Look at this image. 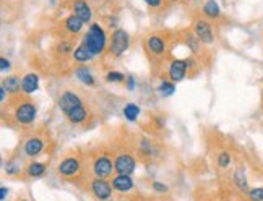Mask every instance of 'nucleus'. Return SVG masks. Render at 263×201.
Masks as SVG:
<instances>
[{"label":"nucleus","mask_w":263,"mask_h":201,"mask_svg":"<svg viewBox=\"0 0 263 201\" xmlns=\"http://www.w3.org/2000/svg\"><path fill=\"white\" fill-rule=\"evenodd\" d=\"M13 97V107H12V117L13 122L22 128H31L37 117V106L33 103L28 96H12Z\"/></svg>","instance_id":"obj_1"},{"label":"nucleus","mask_w":263,"mask_h":201,"mask_svg":"<svg viewBox=\"0 0 263 201\" xmlns=\"http://www.w3.org/2000/svg\"><path fill=\"white\" fill-rule=\"evenodd\" d=\"M82 44L89 50L91 54H93L95 57L98 55H103L106 50L109 49V41H107V33L106 29L101 26L99 23L93 22L88 29L86 33L82 39Z\"/></svg>","instance_id":"obj_2"},{"label":"nucleus","mask_w":263,"mask_h":201,"mask_svg":"<svg viewBox=\"0 0 263 201\" xmlns=\"http://www.w3.org/2000/svg\"><path fill=\"white\" fill-rule=\"evenodd\" d=\"M89 170H91V177L96 178H112L116 172V164H114V157L107 151H99L95 153L89 159Z\"/></svg>","instance_id":"obj_3"},{"label":"nucleus","mask_w":263,"mask_h":201,"mask_svg":"<svg viewBox=\"0 0 263 201\" xmlns=\"http://www.w3.org/2000/svg\"><path fill=\"white\" fill-rule=\"evenodd\" d=\"M57 175L68 182H77L83 175V159L78 154H68L62 157L57 166Z\"/></svg>","instance_id":"obj_4"},{"label":"nucleus","mask_w":263,"mask_h":201,"mask_svg":"<svg viewBox=\"0 0 263 201\" xmlns=\"http://www.w3.org/2000/svg\"><path fill=\"white\" fill-rule=\"evenodd\" d=\"M46 148H47V135L36 132L29 135L23 142L22 153L29 159H36L44 153Z\"/></svg>","instance_id":"obj_5"},{"label":"nucleus","mask_w":263,"mask_h":201,"mask_svg":"<svg viewBox=\"0 0 263 201\" xmlns=\"http://www.w3.org/2000/svg\"><path fill=\"white\" fill-rule=\"evenodd\" d=\"M130 47V34L128 31H125L124 28H117L110 34L109 39V54L114 58H120Z\"/></svg>","instance_id":"obj_6"},{"label":"nucleus","mask_w":263,"mask_h":201,"mask_svg":"<svg viewBox=\"0 0 263 201\" xmlns=\"http://www.w3.org/2000/svg\"><path fill=\"white\" fill-rule=\"evenodd\" d=\"M88 190L91 196H93L96 201H110L114 195V188L112 184L106 178H96L93 177L88 184Z\"/></svg>","instance_id":"obj_7"},{"label":"nucleus","mask_w":263,"mask_h":201,"mask_svg":"<svg viewBox=\"0 0 263 201\" xmlns=\"http://www.w3.org/2000/svg\"><path fill=\"white\" fill-rule=\"evenodd\" d=\"M114 164L117 175H132L137 170V157L132 151L125 149L114 156Z\"/></svg>","instance_id":"obj_8"},{"label":"nucleus","mask_w":263,"mask_h":201,"mask_svg":"<svg viewBox=\"0 0 263 201\" xmlns=\"http://www.w3.org/2000/svg\"><path fill=\"white\" fill-rule=\"evenodd\" d=\"M194 62H195L194 57H189V58H174L173 62L169 64V67H167V76H169L171 82H174V83L182 82V79L187 76L189 70L192 68Z\"/></svg>","instance_id":"obj_9"},{"label":"nucleus","mask_w":263,"mask_h":201,"mask_svg":"<svg viewBox=\"0 0 263 201\" xmlns=\"http://www.w3.org/2000/svg\"><path fill=\"white\" fill-rule=\"evenodd\" d=\"M195 37L198 41L203 44V46H211L215 43V31H213V26L208 22L206 18H197L195 23H194V31Z\"/></svg>","instance_id":"obj_10"},{"label":"nucleus","mask_w":263,"mask_h":201,"mask_svg":"<svg viewBox=\"0 0 263 201\" xmlns=\"http://www.w3.org/2000/svg\"><path fill=\"white\" fill-rule=\"evenodd\" d=\"M82 104H85L83 97L77 91H73V89H65V91H62L57 97V106L64 115H67L70 110H73L75 107L82 106Z\"/></svg>","instance_id":"obj_11"},{"label":"nucleus","mask_w":263,"mask_h":201,"mask_svg":"<svg viewBox=\"0 0 263 201\" xmlns=\"http://www.w3.org/2000/svg\"><path fill=\"white\" fill-rule=\"evenodd\" d=\"M145 49L149 55L153 57H163L167 50V41L161 34H148L145 39Z\"/></svg>","instance_id":"obj_12"},{"label":"nucleus","mask_w":263,"mask_h":201,"mask_svg":"<svg viewBox=\"0 0 263 201\" xmlns=\"http://www.w3.org/2000/svg\"><path fill=\"white\" fill-rule=\"evenodd\" d=\"M72 13L77 15L85 25L93 23V7L88 0H73L72 2Z\"/></svg>","instance_id":"obj_13"},{"label":"nucleus","mask_w":263,"mask_h":201,"mask_svg":"<svg viewBox=\"0 0 263 201\" xmlns=\"http://www.w3.org/2000/svg\"><path fill=\"white\" fill-rule=\"evenodd\" d=\"M137 153L141 159H155L158 156V148L148 136H141L137 143Z\"/></svg>","instance_id":"obj_14"},{"label":"nucleus","mask_w":263,"mask_h":201,"mask_svg":"<svg viewBox=\"0 0 263 201\" xmlns=\"http://www.w3.org/2000/svg\"><path fill=\"white\" fill-rule=\"evenodd\" d=\"M110 184H112L114 192L120 193V195L130 193L135 187V182H134V178H132V175H114L112 180H110Z\"/></svg>","instance_id":"obj_15"},{"label":"nucleus","mask_w":263,"mask_h":201,"mask_svg":"<svg viewBox=\"0 0 263 201\" xmlns=\"http://www.w3.org/2000/svg\"><path fill=\"white\" fill-rule=\"evenodd\" d=\"M46 172H47V164L41 163V160H36V159L29 160L23 170L26 178H41L46 175Z\"/></svg>","instance_id":"obj_16"},{"label":"nucleus","mask_w":263,"mask_h":201,"mask_svg":"<svg viewBox=\"0 0 263 201\" xmlns=\"http://www.w3.org/2000/svg\"><path fill=\"white\" fill-rule=\"evenodd\" d=\"M65 118L72 125H83L86 120L89 118V107L86 104L78 106L73 110H70V112L65 115Z\"/></svg>","instance_id":"obj_17"},{"label":"nucleus","mask_w":263,"mask_h":201,"mask_svg":"<svg viewBox=\"0 0 263 201\" xmlns=\"http://www.w3.org/2000/svg\"><path fill=\"white\" fill-rule=\"evenodd\" d=\"M73 73L77 76V79L82 85L88 86V88H95L96 86V78L93 75V72H91V68L86 67V65H78L73 68Z\"/></svg>","instance_id":"obj_18"},{"label":"nucleus","mask_w":263,"mask_h":201,"mask_svg":"<svg viewBox=\"0 0 263 201\" xmlns=\"http://www.w3.org/2000/svg\"><path fill=\"white\" fill-rule=\"evenodd\" d=\"M39 89V75L34 72H28L22 78V93L25 96H31Z\"/></svg>","instance_id":"obj_19"},{"label":"nucleus","mask_w":263,"mask_h":201,"mask_svg":"<svg viewBox=\"0 0 263 201\" xmlns=\"http://www.w3.org/2000/svg\"><path fill=\"white\" fill-rule=\"evenodd\" d=\"M83 26L85 23L80 19L77 15L73 13H70L65 19H64V28H65V31L70 34V36H78L80 33L83 31Z\"/></svg>","instance_id":"obj_20"},{"label":"nucleus","mask_w":263,"mask_h":201,"mask_svg":"<svg viewBox=\"0 0 263 201\" xmlns=\"http://www.w3.org/2000/svg\"><path fill=\"white\" fill-rule=\"evenodd\" d=\"M72 60L77 65H88L95 60V55L91 54L83 44H78L73 50V54H72Z\"/></svg>","instance_id":"obj_21"},{"label":"nucleus","mask_w":263,"mask_h":201,"mask_svg":"<svg viewBox=\"0 0 263 201\" xmlns=\"http://www.w3.org/2000/svg\"><path fill=\"white\" fill-rule=\"evenodd\" d=\"M201 13H203V18H206L208 22H210V19L216 22V19L221 18L219 2H216V0H206V2L203 4V7H201Z\"/></svg>","instance_id":"obj_22"},{"label":"nucleus","mask_w":263,"mask_h":201,"mask_svg":"<svg viewBox=\"0 0 263 201\" xmlns=\"http://www.w3.org/2000/svg\"><path fill=\"white\" fill-rule=\"evenodd\" d=\"M2 86L8 91L10 96H18L22 93V79L16 75H8L2 79Z\"/></svg>","instance_id":"obj_23"},{"label":"nucleus","mask_w":263,"mask_h":201,"mask_svg":"<svg viewBox=\"0 0 263 201\" xmlns=\"http://www.w3.org/2000/svg\"><path fill=\"white\" fill-rule=\"evenodd\" d=\"M232 184H234V187L239 190V192L244 193V195L250 190L249 182H247V177H246V172L240 167L236 169L234 172H232Z\"/></svg>","instance_id":"obj_24"},{"label":"nucleus","mask_w":263,"mask_h":201,"mask_svg":"<svg viewBox=\"0 0 263 201\" xmlns=\"http://www.w3.org/2000/svg\"><path fill=\"white\" fill-rule=\"evenodd\" d=\"M22 170H25L23 167V163H22V159L20 157H12V159H8L7 163H5V172L7 175H20L22 174Z\"/></svg>","instance_id":"obj_25"},{"label":"nucleus","mask_w":263,"mask_h":201,"mask_svg":"<svg viewBox=\"0 0 263 201\" xmlns=\"http://www.w3.org/2000/svg\"><path fill=\"white\" fill-rule=\"evenodd\" d=\"M122 114H124L125 120H128V122L134 124V122H137L138 117H140V114H141V107L137 106V104H134V103H128V104L124 106Z\"/></svg>","instance_id":"obj_26"},{"label":"nucleus","mask_w":263,"mask_h":201,"mask_svg":"<svg viewBox=\"0 0 263 201\" xmlns=\"http://www.w3.org/2000/svg\"><path fill=\"white\" fill-rule=\"evenodd\" d=\"M158 93H159L161 97L174 96V93H176V83L171 82V79H163V82L158 85Z\"/></svg>","instance_id":"obj_27"},{"label":"nucleus","mask_w":263,"mask_h":201,"mask_svg":"<svg viewBox=\"0 0 263 201\" xmlns=\"http://www.w3.org/2000/svg\"><path fill=\"white\" fill-rule=\"evenodd\" d=\"M231 164H232V156H231L229 151H226V149L219 151L218 156H216V166L222 170H226L231 167Z\"/></svg>","instance_id":"obj_28"},{"label":"nucleus","mask_w":263,"mask_h":201,"mask_svg":"<svg viewBox=\"0 0 263 201\" xmlns=\"http://www.w3.org/2000/svg\"><path fill=\"white\" fill-rule=\"evenodd\" d=\"M73 50H75V47H73V41H72V39H64V41H60L57 44V52L60 55H64V57L72 55Z\"/></svg>","instance_id":"obj_29"},{"label":"nucleus","mask_w":263,"mask_h":201,"mask_svg":"<svg viewBox=\"0 0 263 201\" xmlns=\"http://www.w3.org/2000/svg\"><path fill=\"white\" fill-rule=\"evenodd\" d=\"M125 78H127V75H124L122 72H117V70H110V72L106 73V82L112 83V85L125 83Z\"/></svg>","instance_id":"obj_30"},{"label":"nucleus","mask_w":263,"mask_h":201,"mask_svg":"<svg viewBox=\"0 0 263 201\" xmlns=\"http://www.w3.org/2000/svg\"><path fill=\"white\" fill-rule=\"evenodd\" d=\"M246 198L250 201H263V187H250Z\"/></svg>","instance_id":"obj_31"},{"label":"nucleus","mask_w":263,"mask_h":201,"mask_svg":"<svg viewBox=\"0 0 263 201\" xmlns=\"http://www.w3.org/2000/svg\"><path fill=\"white\" fill-rule=\"evenodd\" d=\"M10 70H12V62H10L5 55H2L0 57V72L7 75V73H10Z\"/></svg>","instance_id":"obj_32"},{"label":"nucleus","mask_w":263,"mask_h":201,"mask_svg":"<svg viewBox=\"0 0 263 201\" xmlns=\"http://www.w3.org/2000/svg\"><path fill=\"white\" fill-rule=\"evenodd\" d=\"M149 10H161L164 7V0H143Z\"/></svg>","instance_id":"obj_33"},{"label":"nucleus","mask_w":263,"mask_h":201,"mask_svg":"<svg viewBox=\"0 0 263 201\" xmlns=\"http://www.w3.org/2000/svg\"><path fill=\"white\" fill-rule=\"evenodd\" d=\"M151 188H153L156 193H167L169 192V187L163 182H151Z\"/></svg>","instance_id":"obj_34"},{"label":"nucleus","mask_w":263,"mask_h":201,"mask_svg":"<svg viewBox=\"0 0 263 201\" xmlns=\"http://www.w3.org/2000/svg\"><path fill=\"white\" fill-rule=\"evenodd\" d=\"M125 86H127L128 91H134V89H135V86H137V79H135L134 75H127V78H125Z\"/></svg>","instance_id":"obj_35"},{"label":"nucleus","mask_w":263,"mask_h":201,"mask_svg":"<svg viewBox=\"0 0 263 201\" xmlns=\"http://www.w3.org/2000/svg\"><path fill=\"white\" fill-rule=\"evenodd\" d=\"M10 94H8V91H7V89L2 86V85H0V100H2V104L5 106V103H7V97H8Z\"/></svg>","instance_id":"obj_36"},{"label":"nucleus","mask_w":263,"mask_h":201,"mask_svg":"<svg viewBox=\"0 0 263 201\" xmlns=\"http://www.w3.org/2000/svg\"><path fill=\"white\" fill-rule=\"evenodd\" d=\"M8 188L5 187V185H2V187H0V199H2V201H5L7 199V196H8Z\"/></svg>","instance_id":"obj_37"},{"label":"nucleus","mask_w":263,"mask_h":201,"mask_svg":"<svg viewBox=\"0 0 263 201\" xmlns=\"http://www.w3.org/2000/svg\"><path fill=\"white\" fill-rule=\"evenodd\" d=\"M167 2H171V4H179V2H182V0H167Z\"/></svg>","instance_id":"obj_38"},{"label":"nucleus","mask_w":263,"mask_h":201,"mask_svg":"<svg viewBox=\"0 0 263 201\" xmlns=\"http://www.w3.org/2000/svg\"><path fill=\"white\" fill-rule=\"evenodd\" d=\"M16 201H28V199H26V198H18Z\"/></svg>","instance_id":"obj_39"},{"label":"nucleus","mask_w":263,"mask_h":201,"mask_svg":"<svg viewBox=\"0 0 263 201\" xmlns=\"http://www.w3.org/2000/svg\"><path fill=\"white\" fill-rule=\"evenodd\" d=\"M239 201H250V199H247V198H242V199H239Z\"/></svg>","instance_id":"obj_40"}]
</instances>
